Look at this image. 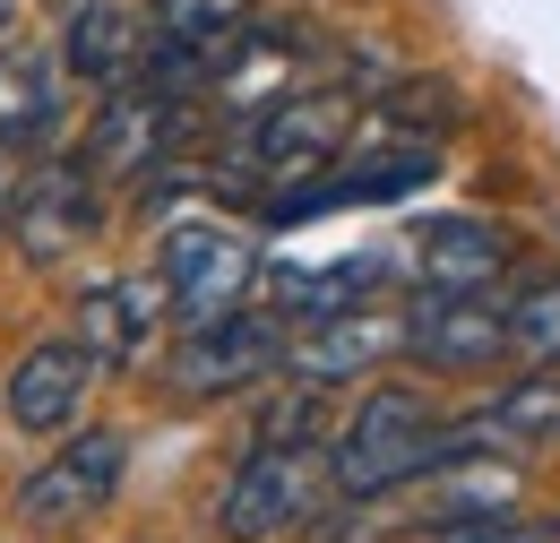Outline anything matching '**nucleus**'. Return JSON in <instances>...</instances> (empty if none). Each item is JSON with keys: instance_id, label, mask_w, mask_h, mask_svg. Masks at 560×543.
Listing matches in <instances>:
<instances>
[{"instance_id": "20e7f679", "label": "nucleus", "mask_w": 560, "mask_h": 543, "mask_svg": "<svg viewBox=\"0 0 560 543\" xmlns=\"http://www.w3.org/2000/svg\"><path fill=\"white\" fill-rule=\"evenodd\" d=\"M259 242L242 233V224H224V216H173L164 224V242H155V276H164V293H173V311L199 328V320H224V311H242L250 293H259Z\"/></svg>"}, {"instance_id": "f3484780", "label": "nucleus", "mask_w": 560, "mask_h": 543, "mask_svg": "<svg viewBox=\"0 0 560 543\" xmlns=\"http://www.w3.org/2000/svg\"><path fill=\"white\" fill-rule=\"evenodd\" d=\"M164 302H173L164 276H104V285L78 293V345H86L95 362H130V354L155 337Z\"/></svg>"}, {"instance_id": "1a4fd4ad", "label": "nucleus", "mask_w": 560, "mask_h": 543, "mask_svg": "<svg viewBox=\"0 0 560 543\" xmlns=\"http://www.w3.org/2000/svg\"><path fill=\"white\" fill-rule=\"evenodd\" d=\"M406 354L422 371H491L509 362V311L475 285H422L406 302Z\"/></svg>"}, {"instance_id": "412c9836", "label": "nucleus", "mask_w": 560, "mask_h": 543, "mask_svg": "<svg viewBox=\"0 0 560 543\" xmlns=\"http://www.w3.org/2000/svg\"><path fill=\"white\" fill-rule=\"evenodd\" d=\"M319 423H328V389L284 380L277 397L259 406V449H319Z\"/></svg>"}, {"instance_id": "4468645a", "label": "nucleus", "mask_w": 560, "mask_h": 543, "mask_svg": "<svg viewBox=\"0 0 560 543\" xmlns=\"http://www.w3.org/2000/svg\"><path fill=\"white\" fill-rule=\"evenodd\" d=\"M509 268H517V251L483 216H431V224H415L422 285H475V293H491V285H509Z\"/></svg>"}, {"instance_id": "dca6fc26", "label": "nucleus", "mask_w": 560, "mask_h": 543, "mask_svg": "<svg viewBox=\"0 0 560 543\" xmlns=\"http://www.w3.org/2000/svg\"><path fill=\"white\" fill-rule=\"evenodd\" d=\"M147 53V18L130 0H78L61 26V78L78 86H121Z\"/></svg>"}, {"instance_id": "b1692460", "label": "nucleus", "mask_w": 560, "mask_h": 543, "mask_svg": "<svg viewBox=\"0 0 560 543\" xmlns=\"http://www.w3.org/2000/svg\"><path fill=\"white\" fill-rule=\"evenodd\" d=\"M26 173H35V138H0V233H9V216H18Z\"/></svg>"}, {"instance_id": "f257e3e1", "label": "nucleus", "mask_w": 560, "mask_h": 543, "mask_svg": "<svg viewBox=\"0 0 560 543\" xmlns=\"http://www.w3.org/2000/svg\"><path fill=\"white\" fill-rule=\"evenodd\" d=\"M346 138H353V86L311 78V86H293V95H277L268 113H250V122H242L233 155L215 164L208 182L224 190V199L268 207V199H284L293 182L328 173V164L346 155Z\"/></svg>"}, {"instance_id": "a211bd4d", "label": "nucleus", "mask_w": 560, "mask_h": 543, "mask_svg": "<svg viewBox=\"0 0 560 543\" xmlns=\"http://www.w3.org/2000/svg\"><path fill=\"white\" fill-rule=\"evenodd\" d=\"M259 18V0H147V35L173 44V53H199L208 69H224L233 35ZM215 86V78H208Z\"/></svg>"}, {"instance_id": "7ed1b4c3", "label": "nucleus", "mask_w": 560, "mask_h": 543, "mask_svg": "<svg viewBox=\"0 0 560 543\" xmlns=\"http://www.w3.org/2000/svg\"><path fill=\"white\" fill-rule=\"evenodd\" d=\"M337 509V483H328V449H259L224 475L215 492V535L224 543H277L311 518Z\"/></svg>"}, {"instance_id": "393cba45", "label": "nucleus", "mask_w": 560, "mask_h": 543, "mask_svg": "<svg viewBox=\"0 0 560 543\" xmlns=\"http://www.w3.org/2000/svg\"><path fill=\"white\" fill-rule=\"evenodd\" d=\"M552 543H560V535H552Z\"/></svg>"}, {"instance_id": "0eeeda50", "label": "nucleus", "mask_w": 560, "mask_h": 543, "mask_svg": "<svg viewBox=\"0 0 560 543\" xmlns=\"http://www.w3.org/2000/svg\"><path fill=\"white\" fill-rule=\"evenodd\" d=\"M130 475V431H113V423H95V431H78L61 440L35 475L18 483V527H35V535H61L78 518H95L113 492Z\"/></svg>"}, {"instance_id": "5701e85b", "label": "nucleus", "mask_w": 560, "mask_h": 543, "mask_svg": "<svg viewBox=\"0 0 560 543\" xmlns=\"http://www.w3.org/2000/svg\"><path fill=\"white\" fill-rule=\"evenodd\" d=\"M431 543H552V535H544V527H526V518L509 509V518H466V527H440Z\"/></svg>"}, {"instance_id": "39448f33", "label": "nucleus", "mask_w": 560, "mask_h": 543, "mask_svg": "<svg viewBox=\"0 0 560 543\" xmlns=\"http://www.w3.org/2000/svg\"><path fill=\"white\" fill-rule=\"evenodd\" d=\"M190 138H199V122H190L182 95H155L139 78H121V86H104V104H95L86 138H78V155H86L104 182H147V173L182 164Z\"/></svg>"}, {"instance_id": "f03ea898", "label": "nucleus", "mask_w": 560, "mask_h": 543, "mask_svg": "<svg viewBox=\"0 0 560 543\" xmlns=\"http://www.w3.org/2000/svg\"><path fill=\"white\" fill-rule=\"evenodd\" d=\"M440 458H448V414L431 406L422 389H406V380H380L337 423L328 483H337V500H388V492H406L415 475H431Z\"/></svg>"}, {"instance_id": "2eb2a0df", "label": "nucleus", "mask_w": 560, "mask_h": 543, "mask_svg": "<svg viewBox=\"0 0 560 543\" xmlns=\"http://www.w3.org/2000/svg\"><path fill=\"white\" fill-rule=\"evenodd\" d=\"M259 285H268V311L284 328H311V320H337L353 302H371V285H388V259L380 251H346L328 268H259Z\"/></svg>"}, {"instance_id": "6e6552de", "label": "nucleus", "mask_w": 560, "mask_h": 543, "mask_svg": "<svg viewBox=\"0 0 560 543\" xmlns=\"http://www.w3.org/2000/svg\"><path fill=\"white\" fill-rule=\"evenodd\" d=\"M95 233H104V173H95L86 155H44V164L26 173V190H18L9 242H18L35 268H52V259H70L78 242H95Z\"/></svg>"}, {"instance_id": "ddd939ff", "label": "nucleus", "mask_w": 560, "mask_h": 543, "mask_svg": "<svg viewBox=\"0 0 560 543\" xmlns=\"http://www.w3.org/2000/svg\"><path fill=\"white\" fill-rule=\"evenodd\" d=\"M86 380H95V354H86L78 337H52V345H35V354L9 362L0 406H9L18 431H70L78 406H86Z\"/></svg>"}, {"instance_id": "9b49d317", "label": "nucleus", "mask_w": 560, "mask_h": 543, "mask_svg": "<svg viewBox=\"0 0 560 543\" xmlns=\"http://www.w3.org/2000/svg\"><path fill=\"white\" fill-rule=\"evenodd\" d=\"M302 69H311V35H302V26H284V18H250V26L233 35V53H224V69H215L208 95L233 113V122H250V113H268L277 95L311 86Z\"/></svg>"}, {"instance_id": "423d86ee", "label": "nucleus", "mask_w": 560, "mask_h": 543, "mask_svg": "<svg viewBox=\"0 0 560 543\" xmlns=\"http://www.w3.org/2000/svg\"><path fill=\"white\" fill-rule=\"evenodd\" d=\"M284 337H293V328H284L277 311L242 302V311H224V320H199L190 337L173 345L164 380H173L182 397H233V389L284 380Z\"/></svg>"}, {"instance_id": "9d476101", "label": "nucleus", "mask_w": 560, "mask_h": 543, "mask_svg": "<svg viewBox=\"0 0 560 543\" xmlns=\"http://www.w3.org/2000/svg\"><path fill=\"white\" fill-rule=\"evenodd\" d=\"M406 354V311L388 302H353L337 320H311L284 337V380H311V389H346V380H371L380 362Z\"/></svg>"}, {"instance_id": "aec40b11", "label": "nucleus", "mask_w": 560, "mask_h": 543, "mask_svg": "<svg viewBox=\"0 0 560 543\" xmlns=\"http://www.w3.org/2000/svg\"><path fill=\"white\" fill-rule=\"evenodd\" d=\"M509 311V362L526 371H560V268H535L500 293Z\"/></svg>"}, {"instance_id": "f8f14e48", "label": "nucleus", "mask_w": 560, "mask_h": 543, "mask_svg": "<svg viewBox=\"0 0 560 543\" xmlns=\"http://www.w3.org/2000/svg\"><path fill=\"white\" fill-rule=\"evenodd\" d=\"M448 449H483V458L560 449V371H526V380L491 389L475 414H457V423H448Z\"/></svg>"}, {"instance_id": "6ab92c4d", "label": "nucleus", "mask_w": 560, "mask_h": 543, "mask_svg": "<svg viewBox=\"0 0 560 543\" xmlns=\"http://www.w3.org/2000/svg\"><path fill=\"white\" fill-rule=\"evenodd\" d=\"M52 113H61V53L9 35V44H0V138L52 130Z\"/></svg>"}, {"instance_id": "4be33fe9", "label": "nucleus", "mask_w": 560, "mask_h": 543, "mask_svg": "<svg viewBox=\"0 0 560 543\" xmlns=\"http://www.w3.org/2000/svg\"><path fill=\"white\" fill-rule=\"evenodd\" d=\"M380 122H397L406 138H440L457 122V95L448 78H397V95H380Z\"/></svg>"}]
</instances>
